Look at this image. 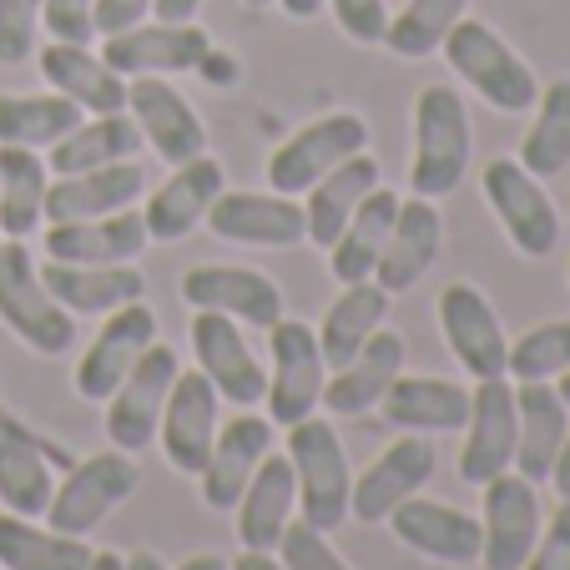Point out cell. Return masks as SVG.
Returning a JSON list of instances; mask_svg holds the SVG:
<instances>
[{
	"mask_svg": "<svg viewBox=\"0 0 570 570\" xmlns=\"http://www.w3.org/2000/svg\"><path fill=\"white\" fill-rule=\"evenodd\" d=\"M334 6V21L348 41L358 46H379L389 31V6L384 0H328Z\"/></svg>",
	"mask_w": 570,
	"mask_h": 570,
	"instance_id": "obj_47",
	"label": "cell"
},
{
	"mask_svg": "<svg viewBox=\"0 0 570 570\" xmlns=\"http://www.w3.org/2000/svg\"><path fill=\"white\" fill-rule=\"evenodd\" d=\"M550 484H556L560 500H570V430H566V444H560L556 464H550Z\"/></svg>",
	"mask_w": 570,
	"mask_h": 570,
	"instance_id": "obj_51",
	"label": "cell"
},
{
	"mask_svg": "<svg viewBox=\"0 0 570 570\" xmlns=\"http://www.w3.org/2000/svg\"><path fill=\"white\" fill-rule=\"evenodd\" d=\"M358 151H368V121L358 111H328V117L308 121L303 131H293L268 157V187L283 197H298Z\"/></svg>",
	"mask_w": 570,
	"mask_h": 570,
	"instance_id": "obj_7",
	"label": "cell"
},
{
	"mask_svg": "<svg viewBox=\"0 0 570 570\" xmlns=\"http://www.w3.org/2000/svg\"><path fill=\"white\" fill-rule=\"evenodd\" d=\"M434 480V444L424 434H404L394 440L364 474H354V490H348V520H379L394 515V505H404L410 495H420L424 484Z\"/></svg>",
	"mask_w": 570,
	"mask_h": 570,
	"instance_id": "obj_17",
	"label": "cell"
},
{
	"mask_svg": "<svg viewBox=\"0 0 570 570\" xmlns=\"http://www.w3.org/2000/svg\"><path fill=\"white\" fill-rule=\"evenodd\" d=\"M394 217H399V197L389 193V187H374V193L358 203V213L344 223V233L334 237V248H328V273H334L338 283L374 278Z\"/></svg>",
	"mask_w": 570,
	"mask_h": 570,
	"instance_id": "obj_35",
	"label": "cell"
},
{
	"mask_svg": "<svg viewBox=\"0 0 570 570\" xmlns=\"http://www.w3.org/2000/svg\"><path fill=\"white\" fill-rule=\"evenodd\" d=\"M293 510H298V480H293L288 454H263V464L253 470L243 500L233 505V525L243 550H278L283 530H288Z\"/></svg>",
	"mask_w": 570,
	"mask_h": 570,
	"instance_id": "obj_28",
	"label": "cell"
},
{
	"mask_svg": "<svg viewBox=\"0 0 570 570\" xmlns=\"http://www.w3.org/2000/svg\"><path fill=\"white\" fill-rule=\"evenodd\" d=\"M440 51H444V61H450V71L460 76L480 101H490L495 111L515 117V111L535 107V97H540L535 71L520 61L515 46H510L505 36L490 31L484 21H470V16L454 21Z\"/></svg>",
	"mask_w": 570,
	"mask_h": 570,
	"instance_id": "obj_2",
	"label": "cell"
},
{
	"mask_svg": "<svg viewBox=\"0 0 570 570\" xmlns=\"http://www.w3.org/2000/svg\"><path fill=\"white\" fill-rule=\"evenodd\" d=\"M183 374L177 354L167 344H151L137 364L127 368V379L117 384V394L107 399V440L111 450L141 454L151 440H157L161 424V404L173 394V379Z\"/></svg>",
	"mask_w": 570,
	"mask_h": 570,
	"instance_id": "obj_10",
	"label": "cell"
},
{
	"mask_svg": "<svg viewBox=\"0 0 570 570\" xmlns=\"http://www.w3.org/2000/svg\"><path fill=\"white\" fill-rule=\"evenodd\" d=\"M515 414H520L515 474L540 484V480H550V464H556L560 444H566L570 410H566V399L550 389V379H530V384H515Z\"/></svg>",
	"mask_w": 570,
	"mask_h": 570,
	"instance_id": "obj_31",
	"label": "cell"
},
{
	"mask_svg": "<svg viewBox=\"0 0 570 570\" xmlns=\"http://www.w3.org/2000/svg\"><path fill=\"white\" fill-rule=\"evenodd\" d=\"M127 570H167V560L157 550H137V556H127Z\"/></svg>",
	"mask_w": 570,
	"mask_h": 570,
	"instance_id": "obj_54",
	"label": "cell"
},
{
	"mask_svg": "<svg viewBox=\"0 0 570 570\" xmlns=\"http://www.w3.org/2000/svg\"><path fill=\"white\" fill-rule=\"evenodd\" d=\"M464 11H470V0H410L399 16H389V31L379 46H389L404 61H424L444 46L450 26L464 21Z\"/></svg>",
	"mask_w": 570,
	"mask_h": 570,
	"instance_id": "obj_42",
	"label": "cell"
},
{
	"mask_svg": "<svg viewBox=\"0 0 570 570\" xmlns=\"http://www.w3.org/2000/svg\"><path fill=\"white\" fill-rule=\"evenodd\" d=\"M389 430L404 434H460L470 420V389L430 374H399L374 404Z\"/></svg>",
	"mask_w": 570,
	"mask_h": 570,
	"instance_id": "obj_24",
	"label": "cell"
},
{
	"mask_svg": "<svg viewBox=\"0 0 570 570\" xmlns=\"http://www.w3.org/2000/svg\"><path fill=\"white\" fill-rule=\"evenodd\" d=\"M193 354H197V368L213 379L217 399L237 404V410L263 404V394H268V368H263L258 354L248 348L237 318L197 308L193 313Z\"/></svg>",
	"mask_w": 570,
	"mask_h": 570,
	"instance_id": "obj_14",
	"label": "cell"
},
{
	"mask_svg": "<svg viewBox=\"0 0 570 570\" xmlns=\"http://www.w3.org/2000/svg\"><path fill=\"white\" fill-rule=\"evenodd\" d=\"M273 338V374H268V420L273 424H298L323 404V384H328V364H323L318 334L298 318H278L268 328Z\"/></svg>",
	"mask_w": 570,
	"mask_h": 570,
	"instance_id": "obj_9",
	"label": "cell"
},
{
	"mask_svg": "<svg viewBox=\"0 0 570 570\" xmlns=\"http://www.w3.org/2000/svg\"><path fill=\"white\" fill-rule=\"evenodd\" d=\"M278 6L293 16V21H313V16H318L328 0H278Z\"/></svg>",
	"mask_w": 570,
	"mask_h": 570,
	"instance_id": "obj_53",
	"label": "cell"
},
{
	"mask_svg": "<svg viewBox=\"0 0 570 570\" xmlns=\"http://www.w3.org/2000/svg\"><path fill=\"white\" fill-rule=\"evenodd\" d=\"M81 121H87V111L66 101L61 91H41V97H6L0 91V147H56Z\"/></svg>",
	"mask_w": 570,
	"mask_h": 570,
	"instance_id": "obj_41",
	"label": "cell"
},
{
	"mask_svg": "<svg viewBox=\"0 0 570 570\" xmlns=\"http://www.w3.org/2000/svg\"><path fill=\"white\" fill-rule=\"evenodd\" d=\"M213 51V36L203 26H173V21H151L131 26V31L101 36V61L117 76H177L197 71L203 56Z\"/></svg>",
	"mask_w": 570,
	"mask_h": 570,
	"instance_id": "obj_18",
	"label": "cell"
},
{
	"mask_svg": "<svg viewBox=\"0 0 570 570\" xmlns=\"http://www.w3.org/2000/svg\"><path fill=\"white\" fill-rule=\"evenodd\" d=\"M217 193H223V161L207 157V151L193 161H183V167L147 197V207H141L147 237L151 243H183V237L207 217V207L217 203Z\"/></svg>",
	"mask_w": 570,
	"mask_h": 570,
	"instance_id": "obj_25",
	"label": "cell"
},
{
	"mask_svg": "<svg viewBox=\"0 0 570 570\" xmlns=\"http://www.w3.org/2000/svg\"><path fill=\"white\" fill-rule=\"evenodd\" d=\"M137 151H141V131L131 121V111H107V117H91L66 131L51 147L46 167L56 177H71V173H91V167H111V161H131Z\"/></svg>",
	"mask_w": 570,
	"mask_h": 570,
	"instance_id": "obj_37",
	"label": "cell"
},
{
	"mask_svg": "<svg viewBox=\"0 0 570 570\" xmlns=\"http://www.w3.org/2000/svg\"><path fill=\"white\" fill-rule=\"evenodd\" d=\"M41 21L51 41L87 46L97 41V0H41Z\"/></svg>",
	"mask_w": 570,
	"mask_h": 570,
	"instance_id": "obj_46",
	"label": "cell"
},
{
	"mask_svg": "<svg viewBox=\"0 0 570 570\" xmlns=\"http://www.w3.org/2000/svg\"><path fill=\"white\" fill-rule=\"evenodd\" d=\"M87 570H127V556H117V550H97Z\"/></svg>",
	"mask_w": 570,
	"mask_h": 570,
	"instance_id": "obj_55",
	"label": "cell"
},
{
	"mask_svg": "<svg viewBox=\"0 0 570 570\" xmlns=\"http://www.w3.org/2000/svg\"><path fill=\"white\" fill-rule=\"evenodd\" d=\"M41 283L51 288V298L66 313H111L147 293V278L131 263H51L46 258Z\"/></svg>",
	"mask_w": 570,
	"mask_h": 570,
	"instance_id": "obj_29",
	"label": "cell"
},
{
	"mask_svg": "<svg viewBox=\"0 0 570 570\" xmlns=\"http://www.w3.org/2000/svg\"><path fill=\"white\" fill-rule=\"evenodd\" d=\"M556 394H560V399H566V410H570V368H566V374H560V384H556Z\"/></svg>",
	"mask_w": 570,
	"mask_h": 570,
	"instance_id": "obj_57",
	"label": "cell"
},
{
	"mask_svg": "<svg viewBox=\"0 0 570 570\" xmlns=\"http://www.w3.org/2000/svg\"><path fill=\"white\" fill-rule=\"evenodd\" d=\"M484 203L500 217L505 237L515 243V253L525 258H550L560 248V213L550 203V193L540 187V177H530L520 167V157H495L484 161Z\"/></svg>",
	"mask_w": 570,
	"mask_h": 570,
	"instance_id": "obj_6",
	"label": "cell"
},
{
	"mask_svg": "<svg viewBox=\"0 0 570 570\" xmlns=\"http://www.w3.org/2000/svg\"><path fill=\"white\" fill-rule=\"evenodd\" d=\"M127 111H131V121H137L141 141H147L161 161L183 167V161H193V157L207 151L203 117H197L193 101H187L167 76H131L127 81Z\"/></svg>",
	"mask_w": 570,
	"mask_h": 570,
	"instance_id": "obj_12",
	"label": "cell"
},
{
	"mask_svg": "<svg viewBox=\"0 0 570 570\" xmlns=\"http://www.w3.org/2000/svg\"><path fill=\"white\" fill-rule=\"evenodd\" d=\"M384 313H389V293L379 288L374 278L344 283V293L328 303L323 323L313 328V334H318V348H323V364H328V368H344L348 358H354L358 348H364L368 338L379 334Z\"/></svg>",
	"mask_w": 570,
	"mask_h": 570,
	"instance_id": "obj_34",
	"label": "cell"
},
{
	"mask_svg": "<svg viewBox=\"0 0 570 570\" xmlns=\"http://www.w3.org/2000/svg\"><path fill=\"white\" fill-rule=\"evenodd\" d=\"M570 368V318H550L535 323L510 344L505 374L515 384H530V379H560Z\"/></svg>",
	"mask_w": 570,
	"mask_h": 570,
	"instance_id": "obj_43",
	"label": "cell"
},
{
	"mask_svg": "<svg viewBox=\"0 0 570 570\" xmlns=\"http://www.w3.org/2000/svg\"><path fill=\"white\" fill-rule=\"evenodd\" d=\"M530 111H535V121L520 141V167L540 183H550L570 167V76L546 81Z\"/></svg>",
	"mask_w": 570,
	"mask_h": 570,
	"instance_id": "obj_39",
	"label": "cell"
},
{
	"mask_svg": "<svg viewBox=\"0 0 570 570\" xmlns=\"http://www.w3.org/2000/svg\"><path fill=\"white\" fill-rule=\"evenodd\" d=\"M147 243V217L137 207L107 217H76V223H46L51 263H137Z\"/></svg>",
	"mask_w": 570,
	"mask_h": 570,
	"instance_id": "obj_23",
	"label": "cell"
},
{
	"mask_svg": "<svg viewBox=\"0 0 570 570\" xmlns=\"http://www.w3.org/2000/svg\"><path fill=\"white\" fill-rule=\"evenodd\" d=\"M515 440H520V414H515V384H510V374L474 379L470 420H464V450H460V480L480 490L495 474L515 470Z\"/></svg>",
	"mask_w": 570,
	"mask_h": 570,
	"instance_id": "obj_8",
	"label": "cell"
},
{
	"mask_svg": "<svg viewBox=\"0 0 570 570\" xmlns=\"http://www.w3.org/2000/svg\"><path fill=\"white\" fill-rule=\"evenodd\" d=\"M440 243H444V217L430 197H399V217L389 227V243H384V258L374 268V283L384 293H404L434 268L440 258Z\"/></svg>",
	"mask_w": 570,
	"mask_h": 570,
	"instance_id": "obj_27",
	"label": "cell"
},
{
	"mask_svg": "<svg viewBox=\"0 0 570 570\" xmlns=\"http://www.w3.org/2000/svg\"><path fill=\"white\" fill-rule=\"evenodd\" d=\"M137 484H141V470L127 450L87 454L81 464L66 470V480H56L51 505H46V525L61 530V535L87 540L121 500L137 495Z\"/></svg>",
	"mask_w": 570,
	"mask_h": 570,
	"instance_id": "obj_5",
	"label": "cell"
},
{
	"mask_svg": "<svg viewBox=\"0 0 570 570\" xmlns=\"http://www.w3.org/2000/svg\"><path fill=\"white\" fill-rule=\"evenodd\" d=\"M227 570H283V560L273 556V550H243Z\"/></svg>",
	"mask_w": 570,
	"mask_h": 570,
	"instance_id": "obj_52",
	"label": "cell"
},
{
	"mask_svg": "<svg viewBox=\"0 0 570 570\" xmlns=\"http://www.w3.org/2000/svg\"><path fill=\"white\" fill-rule=\"evenodd\" d=\"M97 550L81 535L31 525L26 515H0V570H87Z\"/></svg>",
	"mask_w": 570,
	"mask_h": 570,
	"instance_id": "obj_38",
	"label": "cell"
},
{
	"mask_svg": "<svg viewBox=\"0 0 570 570\" xmlns=\"http://www.w3.org/2000/svg\"><path fill=\"white\" fill-rule=\"evenodd\" d=\"M147 193V173L141 161H111V167H91V173H71L46 183V223H76V217H107L121 207H137Z\"/></svg>",
	"mask_w": 570,
	"mask_h": 570,
	"instance_id": "obj_26",
	"label": "cell"
},
{
	"mask_svg": "<svg viewBox=\"0 0 570 570\" xmlns=\"http://www.w3.org/2000/svg\"><path fill=\"white\" fill-rule=\"evenodd\" d=\"M278 560H283V570H348V560L308 520H288V530L278 540Z\"/></svg>",
	"mask_w": 570,
	"mask_h": 570,
	"instance_id": "obj_44",
	"label": "cell"
},
{
	"mask_svg": "<svg viewBox=\"0 0 570 570\" xmlns=\"http://www.w3.org/2000/svg\"><path fill=\"white\" fill-rule=\"evenodd\" d=\"M0 323L46 358L71 354L76 344V313H66L51 298V288L41 283V263L26 248V237L0 243Z\"/></svg>",
	"mask_w": 570,
	"mask_h": 570,
	"instance_id": "obj_3",
	"label": "cell"
},
{
	"mask_svg": "<svg viewBox=\"0 0 570 570\" xmlns=\"http://www.w3.org/2000/svg\"><path fill=\"white\" fill-rule=\"evenodd\" d=\"M566 273H570V268H566Z\"/></svg>",
	"mask_w": 570,
	"mask_h": 570,
	"instance_id": "obj_60",
	"label": "cell"
},
{
	"mask_svg": "<svg viewBox=\"0 0 570 570\" xmlns=\"http://www.w3.org/2000/svg\"><path fill=\"white\" fill-rule=\"evenodd\" d=\"M484 490V510H480V570H520L530 560L540 540V500L535 484L525 474H495Z\"/></svg>",
	"mask_w": 570,
	"mask_h": 570,
	"instance_id": "obj_11",
	"label": "cell"
},
{
	"mask_svg": "<svg viewBox=\"0 0 570 570\" xmlns=\"http://www.w3.org/2000/svg\"><path fill=\"white\" fill-rule=\"evenodd\" d=\"M440 334L470 379L505 374L510 338H505V328H500V313L490 308V298H484L474 283H450V288L440 293Z\"/></svg>",
	"mask_w": 570,
	"mask_h": 570,
	"instance_id": "obj_15",
	"label": "cell"
},
{
	"mask_svg": "<svg viewBox=\"0 0 570 570\" xmlns=\"http://www.w3.org/2000/svg\"><path fill=\"white\" fill-rule=\"evenodd\" d=\"M46 223V157L36 147H0V233L31 237Z\"/></svg>",
	"mask_w": 570,
	"mask_h": 570,
	"instance_id": "obj_40",
	"label": "cell"
},
{
	"mask_svg": "<svg viewBox=\"0 0 570 570\" xmlns=\"http://www.w3.org/2000/svg\"><path fill=\"white\" fill-rule=\"evenodd\" d=\"M151 16V0H97V36L131 31Z\"/></svg>",
	"mask_w": 570,
	"mask_h": 570,
	"instance_id": "obj_49",
	"label": "cell"
},
{
	"mask_svg": "<svg viewBox=\"0 0 570 570\" xmlns=\"http://www.w3.org/2000/svg\"><path fill=\"white\" fill-rule=\"evenodd\" d=\"M268 450H273V420H258V414H248V410L237 414V420H227L213 440L207 470L197 474V484H203V505L207 510H233Z\"/></svg>",
	"mask_w": 570,
	"mask_h": 570,
	"instance_id": "obj_22",
	"label": "cell"
},
{
	"mask_svg": "<svg viewBox=\"0 0 570 570\" xmlns=\"http://www.w3.org/2000/svg\"><path fill=\"white\" fill-rule=\"evenodd\" d=\"M41 76L51 81V91H61L66 101H76L91 117L107 111H127V76H117L101 56H91L87 46L51 41L41 51Z\"/></svg>",
	"mask_w": 570,
	"mask_h": 570,
	"instance_id": "obj_32",
	"label": "cell"
},
{
	"mask_svg": "<svg viewBox=\"0 0 570 570\" xmlns=\"http://www.w3.org/2000/svg\"><path fill=\"white\" fill-rule=\"evenodd\" d=\"M243 6H253V11H258V6H278V0H243Z\"/></svg>",
	"mask_w": 570,
	"mask_h": 570,
	"instance_id": "obj_58",
	"label": "cell"
},
{
	"mask_svg": "<svg viewBox=\"0 0 570 570\" xmlns=\"http://www.w3.org/2000/svg\"><path fill=\"white\" fill-rule=\"evenodd\" d=\"M520 570H570V500H560L550 525H540L535 550H530V560Z\"/></svg>",
	"mask_w": 570,
	"mask_h": 570,
	"instance_id": "obj_48",
	"label": "cell"
},
{
	"mask_svg": "<svg viewBox=\"0 0 570 570\" xmlns=\"http://www.w3.org/2000/svg\"><path fill=\"white\" fill-rule=\"evenodd\" d=\"M207 227L223 243H248V248H298L308 243V217L298 197L283 193H217L207 207Z\"/></svg>",
	"mask_w": 570,
	"mask_h": 570,
	"instance_id": "obj_19",
	"label": "cell"
},
{
	"mask_svg": "<svg viewBox=\"0 0 570 570\" xmlns=\"http://www.w3.org/2000/svg\"><path fill=\"white\" fill-rule=\"evenodd\" d=\"M41 0H0V66H26L36 56Z\"/></svg>",
	"mask_w": 570,
	"mask_h": 570,
	"instance_id": "obj_45",
	"label": "cell"
},
{
	"mask_svg": "<svg viewBox=\"0 0 570 570\" xmlns=\"http://www.w3.org/2000/svg\"><path fill=\"white\" fill-rule=\"evenodd\" d=\"M399 374H404V338L379 328L344 368H334V379L323 384V404H328V414H344V420L368 414Z\"/></svg>",
	"mask_w": 570,
	"mask_h": 570,
	"instance_id": "obj_30",
	"label": "cell"
},
{
	"mask_svg": "<svg viewBox=\"0 0 570 570\" xmlns=\"http://www.w3.org/2000/svg\"><path fill=\"white\" fill-rule=\"evenodd\" d=\"M183 298L187 308L227 313V318L248 323V328H273L283 318V293L268 273L237 268V263H197L183 273Z\"/></svg>",
	"mask_w": 570,
	"mask_h": 570,
	"instance_id": "obj_16",
	"label": "cell"
},
{
	"mask_svg": "<svg viewBox=\"0 0 570 570\" xmlns=\"http://www.w3.org/2000/svg\"><path fill=\"white\" fill-rule=\"evenodd\" d=\"M470 111L460 91L434 81L414 97V161H410V193L414 197H450L470 173Z\"/></svg>",
	"mask_w": 570,
	"mask_h": 570,
	"instance_id": "obj_1",
	"label": "cell"
},
{
	"mask_svg": "<svg viewBox=\"0 0 570 570\" xmlns=\"http://www.w3.org/2000/svg\"><path fill=\"white\" fill-rule=\"evenodd\" d=\"M379 187V161L368 157V151H358V157L338 161L328 177H318V183L308 187V203H303V217H308V243L313 248H334V237L344 233V223L358 213V203H364L368 193Z\"/></svg>",
	"mask_w": 570,
	"mask_h": 570,
	"instance_id": "obj_33",
	"label": "cell"
},
{
	"mask_svg": "<svg viewBox=\"0 0 570 570\" xmlns=\"http://www.w3.org/2000/svg\"><path fill=\"white\" fill-rule=\"evenodd\" d=\"M157 344V313L147 303H121L107 313L101 334L91 338V348L76 358V394L91 404H107L117 394V384L127 379V368L137 364L147 348Z\"/></svg>",
	"mask_w": 570,
	"mask_h": 570,
	"instance_id": "obj_13",
	"label": "cell"
},
{
	"mask_svg": "<svg viewBox=\"0 0 570 570\" xmlns=\"http://www.w3.org/2000/svg\"><path fill=\"white\" fill-rule=\"evenodd\" d=\"M56 490V470L46 464L41 444L16 420L0 414V505L11 515H46Z\"/></svg>",
	"mask_w": 570,
	"mask_h": 570,
	"instance_id": "obj_36",
	"label": "cell"
},
{
	"mask_svg": "<svg viewBox=\"0 0 570 570\" xmlns=\"http://www.w3.org/2000/svg\"><path fill=\"white\" fill-rule=\"evenodd\" d=\"M197 11H203V0H151V16L173 26H187Z\"/></svg>",
	"mask_w": 570,
	"mask_h": 570,
	"instance_id": "obj_50",
	"label": "cell"
},
{
	"mask_svg": "<svg viewBox=\"0 0 570 570\" xmlns=\"http://www.w3.org/2000/svg\"><path fill=\"white\" fill-rule=\"evenodd\" d=\"M157 440H161V454L183 474L207 470V454H213V440H217V389L203 368L173 379V394L161 404Z\"/></svg>",
	"mask_w": 570,
	"mask_h": 570,
	"instance_id": "obj_21",
	"label": "cell"
},
{
	"mask_svg": "<svg viewBox=\"0 0 570 570\" xmlns=\"http://www.w3.org/2000/svg\"><path fill=\"white\" fill-rule=\"evenodd\" d=\"M177 570H227V560L223 556H187Z\"/></svg>",
	"mask_w": 570,
	"mask_h": 570,
	"instance_id": "obj_56",
	"label": "cell"
},
{
	"mask_svg": "<svg viewBox=\"0 0 570 570\" xmlns=\"http://www.w3.org/2000/svg\"><path fill=\"white\" fill-rule=\"evenodd\" d=\"M389 530H394L399 546H410L414 556L434 560V566H480V546H484L480 515H464V510L444 505V500L410 495L404 505H394Z\"/></svg>",
	"mask_w": 570,
	"mask_h": 570,
	"instance_id": "obj_20",
	"label": "cell"
},
{
	"mask_svg": "<svg viewBox=\"0 0 570 570\" xmlns=\"http://www.w3.org/2000/svg\"><path fill=\"white\" fill-rule=\"evenodd\" d=\"M0 243H6V233H0Z\"/></svg>",
	"mask_w": 570,
	"mask_h": 570,
	"instance_id": "obj_59",
	"label": "cell"
},
{
	"mask_svg": "<svg viewBox=\"0 0 570 570\" xmlns=\"http://www.w3.org/2000/svg\"><path fill=\"white\" fill-rule=\"evenodd\" d=\"M288 464L298 480V520L334 535L348 520V490H354V470H348L344 440L334 434V424L313 420V414L288 424Z\"/></svg>",
	"mask_w": 570,
	"mask_h": 570,
	"instance_id": "obj_4",
	"label": "cell"
}]
</instances>
